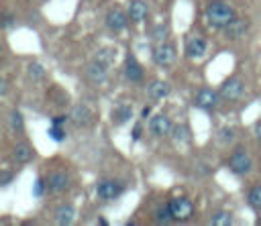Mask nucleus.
I'll return each mask as SVG.
<instances>
[{
	"instance_id": "8",
	"label": "nucleus",
	"mask_w": 261,
	"mask_h": 226,
	"mask_svg": "<svg viewBox=\"0 0 261 226\" xmlns=\"http://www.w3.org/2000/svg\"><path fill=\"white\" fill-rule=\"evenodd\" d=\"M218 100H220V94H218V92H214L212 88H202V90L196 94L194 104H196L198 108H202V110H212V108L218 106Z\"/></svg>"
},
{
	"instance_id": "7",
	"label": "nucleus",
	"mask_w": 261,
	"mask_h": 226,
	"mask_svg": "<svg viewBox=\"0 0 261 226\" xmlns=\"http://www.w3.org/2000/svg\"><path fill=\"white\" fill-rule=\"evenodd\" d=\"M45 181H47V189H49L51 193H61V191H65L67 185H69V175H67L65 171L57 169V171H51V173L45 177Z\"/></svg>"
},
{
	"instance_id": "12",
	"label": "nucleus",
	"mask_w": 261,
	"mask_h": 226,
	"mask_svg": "<svg viewBox=\"0 0 261 226\" xmlns=\"http://www.w3.org/2000/svg\"><path fill=\"white\" fill-rule=\"evenodd\" d=\"M149 130L155 134V136H165L169 134L173 128H171V120L165 116V114H157L149 120Z\"/></svg>"
},
{
	"instance_id": "11",
	"label": "nucleus",
	"mask_w": 261,
	"mask_h": 226,
	"mask_svg": "<svg viewBox=\"0 0 261 226\" xmlns=\"http://www.w3.org/2000/svg\"><path fill=\"white\" fill-rule=\"evenodd\" d=\"M204 53H206V41L200 35H192L186 39V55L188 57L198 59V57H204Z\"/></svg>"
},
{
	"instance_id": "18",
	"label": "nucleus",
	"mask_w": 261,
	"mask_h": 226,
	"mask_svg": "<svg viewBox=\"0 0 261 226\" xmlns=\"http://www.w3.org/2000/svg\"><path fill=\"white\" fill-rule=\"evenodd\" d=\"M33 157H35V151H33L27 143L14 145V149H12V159H14L16 163H29Z\"/></svg>"
},
{
	"instance_id": "25",
	"label": "nucleus",
	"mask_w": 261,
	"mask_h": 226,
	"mask_svg": "<svg viewBox=\"0 0 261 226\" xmlns=\"http://www.w3.org/2000/svg\"><path fill=\"white\" fill-rule=\"evenodd\" d=\"M210 224H214V226H230L232 224V216L228 212H216L210 218Z\"/></svg>"
},
{
	"instance_id": "30",
	"label": "nucleus",
	"mask_w": 261,
	"mask_h": 226,
	"mask_svg": "<svg viewBox=\"0 0 261 226\" xmlns=\"http://www.w3.org/2000/svg\"><path fill=\"white\" fill-rule=\"evenodd\" d=\"M45 189H47V181H45V179H37L35 185H33V195H35V197H43Z\"/></svg>"
},
{
	"instance_id": "22",
	"label": "nucleus",
	"mask_w": 261,
	"mask_h": 226,
	"mask_svg": "<svg viewBox=\"0 0 261 226\" xmlns=\"http://www.w3.org/2000/svg\"><path fill=\"white\" fill-rule=\"evenodd\" d=\"M190 128L186 126V124H177L175 128H173V143H177V145H186V143H190Z\"/></svg>"
},
{
	"instance_id": "20",
	"label": "nucleus",
	"mask_w": 261,
	"mask_h": 226,
	"mask_svg": "<svg viewBox=\"0 0 261 226\" xmlns=\"http://www.w3.org/2000/svg\"><path fill=\"white\" fill-rule=\"evenodd\" d=\"M130 118H133V108H130L128 104L116 106V108L112 110V122H114L116 126H122V124H126Z\"/></svg>"
},
{
	"instance_id": "32",
	"label": "nucleus",
	"mask_w": 261,
	"mask_h": 226,
	"mask_svg": "<svg viewBox=\"0 0 261 226\" xmlns=\"http://www.w3.org/2000/svg\"><path fill=\"white\" fill-rule=\"evenodd\" d=\"M10 181H12V173L10 171H2L0 173V185L6 187V185H10Z\"/></svg>"
},
{
	"instance_id": "5",
	"label": "nucleus",
	"mask_w": 261,
	"mask_h": 226,
	"mask_svg": "<svg viewBox=\"0 0 261 226\" xmlns=\"http://www.w3.org/2000/svg\"><path fill=\"white\" fill-rule=\"evenodd\" d=\"M153 61L159 65V67H167L175 61V47L171 43H159L155 49H153Z\"/></svg>"
},
{
	"instance_id": "35",
	"label": "nucleus",
	"mask_w": 261,
	"mask_h": 226,
	"mask_svg": "<svg viewBox=\"0 0 261 226\" xmlns=\"http://www.w3.org/2000/svg\"><path fill=\"white\" fill-rule=\"evenodd\" d=\"M255 136H257V140L261 143V120L255 122Z\"/></svg>"
},
{
	"instance_id": "17",
	"label": "nucleus",
	"mask_w": 261,
	"mask_h": 226,
	"mask_svg": "<svg viewBox=\"0 0 261 226\" xmlns=\"http://www.w3.org/2000/svg\"><path fill=\"white\" fill-rule=\"evenodd\" d=\"M124 75H126V79H130V81H141L143 79V67L139 65V61L135 59V57H126V65H124Z\"/></svg>"
},
{
	"instance_id": "21",
	"label": "nucleus",
	"mask_w": 261,
	"mask_h": 226,
	"mask_svg": "<svg viewBox=\"0 0 261 226\" xmlns=\"http://www.w3.org/2000/svg\"><path fill=\"white\" fill-rule=\"evenodd\" d=\"M94 59L100 61V63H104V65H112L114 59H116V49H112V47H102V49L96 53Z\"/></svg>"
},
{
	"instance_id": "33",
	"label": "nucleus",
	"mask_w": 261,
	"mask_h": 226,
	"mask_svg": "<svg viewBox=\"0 0 261 226\" xmlns=\"http://www.w3.org/2000/svg\"><path fill=\"white\" fill-rule=\"evenodd\" d=\"M67 118H69V116H65V114H59V116H53V118H51V122H53V124H59V126H61L63 122H67Z\"/></svg>"
},
{
	"instance_id": "16",
	"label": "nucleus",
	"mask_w": 261,
	"mask_h": 226,
	"mask_svg": "<svg viewBox=\"0 0 261 226\" xmlns=\"http://www.w3.org/2000/svg\"><path fill=\"white\" fill-rule=\"evenodd\" d=\"M75 218V208L71 204H61L57 210H55V222L61 224V226H67L71 224Z\"/></svg>"
},
{
	"instance_id": "36",
	"label": "nucleus",
	"mask_w": 261,
	"mask_h": 226,
	"mask_svg": "<svg viewBox=\"0 0 261 226\" xmlns=\"http://www.w3.org/2000/svg\"><path fill=\"white\" fill-rule=\"evenodd\" d=\"M149 114H151V108H149V106H145V108L141 110V118H149Z\"/></svg>"
},
{
	"instance_id": "34",
	"label": "nucleus",
	"mask_w": 261,
	"mask_h": 226,
	"mask_svg": "<svg viewBox=\"0 0 261 226\" xmlns=\"http://www.w3.org/2000/svg\"><path fill=\"white\" fill-rule=\"evenodd\" d=\"M141 124H135V128H133V140H139L141 138Z\"/></svg>"
},
{
	"instance_id": "9",
	"label": "nucleus",
	"mask_w": 261,
	"mask_h": 226,
	"mask_svg": "<svg viewBox=\"0 0 261 226\" xmlns=\"http://www.w3.org/2000/svg\"><path fill=\"white\" fill-rule=\"evenodd\" d=\"M128 14H124V10L122 8H112L108 14H106V26L110 29V31H114V33H120L126 24H128Z\"/></svg>"
},
{
	"instance_id": "24",
	"label": "nucleus",
	"mask_w": 261,
	"mask_h": 226,
	"mask_svg": "<svg viewBox=\"0 0 261 226\" xmlns=\"http://www.w3.org/2000/svg\"><path fill=\"white\" fill-rule=\"evenodd\" d=\"M247 202H249V206H251L253 210L261 212V185H255V187L249 191V195H247Z\"/></svg>"
},
{
	"instance_id": "2",
	"label": "nucleus",
	"mask_w": 261,
	"mask_h": 226,
	"mask_svg": "<svg viewBox=\"0 0 261 226\" xmlns=\"http://www.w3.org/2000/svg\"><path fill=\"white\" fill-rule=\"evenodd\" d=\"M253 167V161L249 157V153L245 149H234L232 155L228 157V169L234 173V175H247Z\"/></svg>"
},
{
	"instance_id": "37",
	"label": "nucleus",
	"mask_w": 261,
	"mask_h": 226,
	"mask_svg": "<svg viewBox=\"0 0 261 226\" xmlns=\"http://www.w3.org/2000/svg\"><path fill=\"white\" fill-rule=\"evenodd\" d=\"M2 24H4V29H8V26L12 24V18H10V16H4V22H2Z\"/></svg>"
},
{
	"instance_id": "3",
	"label": "nucleus",
	"mask_w": 261,
	"mask_h": 226,
	"mask_svg": "<svg viewBox=\"0 0 261 226\" xmlns=\"http://www.w3.org/2000/svg\"><path fill=\"white\" fill-rule=\"evenodd\" d=\"M243 92H245V83H243L241 77H228L226 81H222V86H220V90H218L220 98L226 100V102L239 100V98L243 96Z\"/></svg>"
},
{
	"instance_id": "31",
	"label": "nucleus",
	"mask_w": 261,
	"mask_h": 226,
	"mask_svg": "<svg viewBox=\"0 0 261 226\" xmlns=\"http://www.w3.org/2000/svg\"><path fill=\"white\" fill-rule=\"evenodd\" d=\"M232 138H234V130H232V128H222V130H220V140H222V143H226V140L230 143Z\"/></svg>"
},
{
	"instance_id": "27",
	"label": "nucleus",
	"mask_w": 261,
	"mask_h": 226,
	"mask_svg": "<svg viewBox=\"0 0 261 226\" xmlns=\"http://www.w3.org/2000/svg\"><path fill=\"white\" fill-rule=\"evenodd\" d=\"M8 124L12 130H22L24 128V120H22V114L18 110H12L10 112V118H8Z\"/></svg>"
},
{
	"instance_id": "1",
	"label": "nucleus",
	"mask_w": 261,
	"mask_h": 226,
	"mask_svg": "<svg viewBox=\"0 0 261 226\" xmlns=\"http://www.w3.org/2000/svg\"><path fill=\"white\" fill-rule=\"evenodd\" d=\"M204 16H206V22L212 26V29H226L234 18V8L224 2V0H212L206 10H204Z\"/></svg>"
},
{
	"instance_id": "10",
	"label": "nucleus",
	"mask_w": 261,
	"mask_h": 226,
	"mask_svg": "<svg viewBox=\"0 0 261 226\" xmlns=\"http://www.w3.org/2000/svg\"><path fill=\"white\" fill-rule=\"evenodd\" d=\"M69 118H71V122L75 126H90L94 122V112L86 104H77V106H73Z\"/></svg>"
},
{
	"instance_id": "29",
	"label": "nucleus",
	"mask_w": 261,
	"mask_h": 226,
	"mask_svg": "<svg viewBox=\"0 0 261 226\" xmlns=\"http://www.w3.org/2000/svg\"><path fill=\"white\" fill-rule=\"evenodd\" d=\"M167 33H169V26H167V24H157V26L151 31V37H153L155 41L161 43V41L167 37Z\"/></svg>"
},
{
	"instance_id": "28",
	"label": "nucleus",
	"mask_w": 261,
	"mask_h": 226,
	"mask_svg": "<svg viewBox=\"0 0 261 226\" xmlns=\"http://www.w3.org/2000/svg\"><path fill=\"white\" fill-rule=\"evenodd\" d=\"M47 134H49L55 143H63V140H65V136H67V134H65V130H63L59 124H53V126L47 130Z\"/></svg>"
},
{
	"instance_id": "4",
	"label": "nucleus",
	"mask_w": 261,
	"mask_h": 226,
	"mask_svg": "<svg viewBox=\"0 0 261 226\" xmlns=\"http://www.w3.org/2000/svg\"><path fill=\"white\" fill-rule=\"evenodd\" d=\"M122 191H124V185H122L120 181H112V179H102V181H98V185H96V195H98L100 200H104V202L116 200Z\"/></svg>"
},
{
	"instance_id": "19",
	"label": "nucleus",
	"mask_w": 261,
	"mask_h": 226,
	"mask_svg": "<svg viewBox=\"0 0 261 226\" xmlns=\"http://www.w3.org/2000/svg\"><path fill=\"white\" fill-rule=\"evenodd\" d=\"M169 92H171L169 83H167V81H161V79H155V81H151V86H149V96H151L153 100H163V98L169 96Z\"/></svg>"
},
{
	"instance_id": "23",
	"label": "nucleus",
	"mask_w": 261,
	"mask_h": 226,
	"mask_svg": "<svg viewBox=\"0 0 261 226\" xmlns=\"http://www.w3.org/2000/svg\"><path fill=\"white\" fill-rule=\"evenodd\" d=\"M155 220H157L159 224H169V222L173 220V214H171L169 204H165V206H159V208H157V212H155Z\"/></svg>"
},
{
	"instance_id": "6",
	"label": "nucleus",
	"mask_w": 261,
	"mask_h": 226,
	"mask_svg": "<svg viewBox=\"0 0 261 226\" xmlns=\"http://www.w3.org/2000/svg\"><path fill=\"white\" fill-rule=\"evenodd\" d=\"M169 208H171L173 220H179V222L188 220L194 214V204L188 197H173V200H169Z\"/></svg>"
},
{
	"instance_id": "15",
	"label": "nucleus",
	"mask_w": 261,
	"mask_h": 226,
	"mask_svg": "<svg viewBox=\"0 0 261 226\" xmlns=\"http://www.w3.org/2000/svg\"><path fill=\"white\" fill-rule=\"evenodd\" d=\"M147 12H149V8H147L145 0H130V4H128V18L133 22H143L147 18Z\"/></svg>"
},
{
	"instance_id": "14",
	"label": "nucleus",
	"mask_w": 261,
	"mask_h": 226,
	"mask_svg": "<svg viewBox=\"0 0 261 226\" xmlns=\"http://www.w3.org/2000/svg\"><path fill=\"white\" fill-rule=\"evenodd\" d=\"M247 29H249V20H245V18H234V20L224 29V33H226V39L237 41V39L245 37Z\"/></svg>"
},
{
	"instance_id": "26",
	"label": "nucleus",
	"mask_w": 261,
	"mask_h": 226,
	"mask_svg": "<svg viewBox=\"0 0 261 226\" xmlns=\"http://www.w3.org/2000/svg\"><path fill=\"white\" fill-rule=\"evenodd\" d=\"M27 73H29V77L35 79V81H39V79L45 77V69H43V65H39V63H29V65H27Z\"/></svg>"
},
{
	"instance_id": "13",
	"label": "nucleus",
	"mask_w": 261,
	"mask_h": 226,
	"mask_svg": "<svg viewBox=\"0 0 261 226\" xmlns=\"http://www.w3.org/2000/svg\"><path fill=\"white\" fill-rule=\"evenodd\" d=\"M106 67H108V65H104V63H100V61L94 59L92 63L86 65V77H88L92 83H102V81H106V75H108Z\"/></svg>"
},
{
	"instance_id": "38",
	"label": "nucleus",
	"mask_w": 261,
	"mask_h": 226,
	"mask_svg": "<svg viewBox=\"0 0 261 226\" xmlns=\"http://www.w3.org/2000/svg\"><path fill=\"white\" fill-rule=\"evenodd\" d=\"M257 224H259V226H261V216H259V218H257Z\"/></svg>"
}]
</instances>
